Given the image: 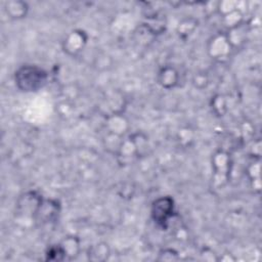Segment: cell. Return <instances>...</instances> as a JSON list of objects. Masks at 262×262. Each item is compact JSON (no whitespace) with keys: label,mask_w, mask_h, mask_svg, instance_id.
Segmentation results:
<instances>
[{"label":"cell","mask_w":262,"mask_h":262,"mask_svg":"<svg viewBox=\"0 0 262 262\" xmlns=\"http://www.w3.org/2000/svg\"><path fill=\"white\" fill-rule=\"evenodd\" d=\"M192 137H193V133L188 128L181 129L178 132V138L181 144H187L189 141L192 140Z\"/></svg>","instance_id":"cell-23"},{"label":"cell","mask_w":262,"mask_h":262,"mask_svg":"<svg viewBox=\"0 0 262 262\" xmlns=\"http://www.w3.org/2000/svg\"><path fill=\"white\" fill-rule=\"evenodd\" d=\"M221 21H222L223 26L227 30H229V29L234 28V27L241 25L242 23H244L245 19H244V14H243L242 10L239 8H236V9L222 15Z\"/></svg>","instance_id":"cell-15"},{"label":"cell","mask_w":262,"mask_h":262,"mask_svg":"<svg viewBox=\"0 0 262 262\" xmlns=\"http://www.w3.org/2000/svg\"><path fill=\"white\" fill-rule=\"evenodd\" d=\"M235 260H236V258L230 253L229 254L225 253V254H222L221 256L218 257V261H223V262H233Z\"/></svg>","instance_id":"cell-25"},{"label":"cell","mask_w":262,"mask_h":262,"mask_svg":"<svg viewBox=\"0 0 262 262\" xmlns=\"http://www.w3.org/2000/svg\"><path fill=\"white\" fill-rule=\"evenodd\" d=\"M110 256H111V249L108 245L104 242H99L90 246L87 251L88 260L93 262L106 261L110 258Z\"/></svg>","instance_id":"cell-12"},{"label":"cell","mask_w":262,"mask_h":262,"mask_svg":"<svg viewBox=\"0 0 262 262\" xmlns=\"http://www.w3.org/2000/svg\"><path fill=\"white\" fill-rule=\"evenodd\" d=\"M88 36L84 31L74 30L64 37L62 42V49L69 55H78L85 48Z\"/></svg>","instance_id":"cell-6"},{"label":"cell","mask_w":262,"mask_h":262,"mask_svg":"<svg viewBox=\"0 0 262 262\" xmlns=\"http://www.w3.org/2000/svg\"><path fill=\"white\" fill-rule=\"evenodd\" d=\"M230 167H231V160L227 151L220 149L213 155L212 181H213V185L216 188L222 187L227 183L230 175Z\"/></svg>","instance_id":"cell-4"},{"label":"cell","mask_w":262,"mask_h":262,"mask_svg":"<svg viewBox=\"0 0 262 262\" xmlns=\"http://www.w3.org/2000/svg\"><path fill=\"white\" fill-rule=\"evenodd\" d=\"M157 259L159 261H178L180 257L176 250L171 248H165L159 252Z\"/></svg>","instance_id":"cell-21"},{"label":"cell","mask_w":262,"mask_h":262,"mask_svg":"<svg viewBox=\"0 0 262 262\" xmlns=\"http://www.w3.org/2000/svg\"><path fill=\"white\" fill-rule=\"evenodd\" d=\"M211 107L218 117H223L227 112V101L224 95L216 94L211 99Z\"/></svg>","instance_id":"cell-17"},{"label":"cell","mask_w":262,"mask_h":262,"mask_svg":"<svg viewBox=\"0 0 262 262\" xmlns=\"http://www.w3.org/2000/svg\"><path fill=\"white\" fill-rule=\"evenodd\" d=\"M158 83L165 89H172L178 85L179 73L172 66L163 67L157 76Z\"/></svg>","instance_id":"cell-10"},{"label":"cell","mask_w":262,"mask_h":262,"mask_svg":"<svg viewBox=\"0 0 262 262\" xmlns=\"http://www.w3.org/2000/svg\"><path fill=\"white\" fill-rule=\"evenodd\" d=\"M175 214V205L174 200L171 196H160L156 199L150 208V216L155 223L167 229L170 225L171 219H173Z\"/></svg>","instance_id":"cell-3"},{"label":"cell","mask_w":262,"mask_h":262,"mask_svg":"<svg viewBox=\"0 0 262 262\" xmlns=\"http://www.w3.org/2000/svg\"><path fill=\"white\" fill-rule=\"evenodd\" d=\"M60 214V204L56 200L43 199L39 208L36 221L42 223H52L58 219Z\"/></svg>","instance_id":"cell-7"},{"label":"cell","mask_w":262,"mask_h":262,"mask_svg":"<svg viewBox=\"0 0 262 262\" xmlns=\"http://www.w3.org/2000/svg\"><path fill=\"white\" fill-rule=\"evenodd\" d=\"M129 137L131 138V140L133 141V143L135 145L138 157L143 156L147 150V142H148L147 137L143 133H140V132L133 133Z\"/></svg>","instance_id":"cell-19"},{"label":"cell","mask_w":262,"mask_h":262,"mask_svg":"<svg viewBox=\"0 0 262 262\" xmlns=\"http://www.w3.org/2000/svg\"><path fill=\"white\" fill-rule=\"evenodd\" d=\"M29 6L24 1L13 0L5 3V12L12 19H21L27 16Z\"/></svg>","instance_id":"cell-14"},{"label":"cell","mask_w":262,"mask_h":262,"mask_svg":"<svg viewBox=\"0 0 262 262\" xmlns=\"http://www.w3.org/2000/svg\"><path fill=\"white\" fill-rule=\"evenodd\" d=\"M43 201L42 195L36 190L26 191L16 202V218L18 221H36V217Z\"/></svg>","instance_id":"cell-2"},{"label":"cell","mask_w":262,"mask_h":262,"mask_svg":"<svg viewBox=\"0 0 262 262\" xmlns=\"http://www.w3.org/2000/svg\"><path fill=\"white\" fill-rule=\"evenodd\" d=\"M116 155L122 164H129L134 159L139 158L135 145L130 137L122 140Z\"/></svg>","instance_id":"cell-11"},{"label":"cell","mask_w":262,"mask_h":262,"mask_svg":"<svg viewBox=\"0 0 262 262\" xmlns=\"http://www.w3.org/2000/svg\"><path fill=\"white\" fill-rule=\"evenodd\" d=\"M246 173H247L251 182L260 179V162H259V159L256 160L254 158V161L248 165V167L246 169Z\"/></svg>","instance_id":"cell-20"},{"label":"cell","mask_w":262,"mask_h":262,"mask_svg":"<svg viewBox=\"0 0 262 262\" xmlns=\"http://www.w3.org/2000/svg\"><path fill=\"white\" fill-rule=\"evenodd\" d=\"M59 244L66 253L67 260H74L79 256L81 251V243L78 236L68 235L63 237Z\"/></svg>","instance_id":"cell-13"},{"label":"cell","mask_w":262,"mask_h":262,"mask_svg":"<svg viewBox=\"0 0 262 262\" xmlns=\"http://www.w3.org/2000/svg\"><path fill=\"white\" fill-rule=\"evenodd\" d=\"M249 30H250V25L244 21L241 25L226 31L225 36L229 44L231 45L232 49H238L244 46V44L248 39Z\"/></svg>","instance_id":"cell-9"},{"label":"cell","mask_w":262,"mask_h":262,"mask_svg":"<svg viewBox=\"0 0 262 262\" xmlns=\"http://www.w3.org/2000/svg\"><path fill=\"white\" fill-rule=\"evenodd\" d=\"M45 259L47 261H54V262L67 260L66 253L59 243L56 245H52L47 249L45 253Z\"/></svg>","instance_id":"cell-18"},{"label":"cell","mask_w":262,"mask_h":262,"mask_svg":"<svg viewBox=\"0 0 262 262\" xmlns=\"http://www.w3.org/2000/svg\"><path fill=\"white\" fill-rule=\"evenodd\" d=\"M201 257L205 261H218V256L210 248L202 249Z\"/></svg>","instance_id":"cell-24"},{"label":"cell","mask_w":262,"mask_h":262,"mask_svg":"<svg viewBox=\"0 0 262 262\" xmlns=\"http://www.w3.org/2000/svg\"><path fill=\"white\" fill-rule=\"evenodd\" d=\"M196 28H198V20L194 17H185L178 24L177 33L181 38L185 39L189 35H191Z\"/></svg>","instance_id":"cell-16"},{"label":"cell","mask_w":262,"mask_h":262,"mask_svg":"<svg viewBox=\"0 0 262 262\" xmlns=\"http://www.w3.org/2000/svg\"><path fill=\"white\" fill-rule=\"evenodd\" d=\"M48 75L40 67L25 64L19 67L14 73L16 87L23 92H36L47 83Z\"/></svg>","instance_id":"cell-1"},{"label":"cell","mask_w":262,"mask_h":262,"mask_svg":"<svg viewBox=\"0 0 262 262\" xmlns=\"http://www.w3.org/2000/svg\"><path fill=\"white\" fill-rule=\"evenodd\" d=\"M232 50L233 49L229 44L225 33H218L214 35L207 45V52L209 56L217 61L226 60L230 56Z\"/></svg>","instance_id":"cell-5"},{"label":"cell","mask_w":262,"mask_h":262,"mask_svg":"<svg viewBox=\"0 0 262 262\" xmlns=\"http://www.w3.org/2000/svg\"><path fill=\"white\" fill-rule=\"evenodd\" d=\"M105 128L107 133L123 137L129 131L130 124L123 113H114L106 115Z\"/></svg>","instance_id":"cell-8"},{"label":"cell","mask_w":262,"mask_h":262,"mask_svg":"<svg viewBox=\"0 0 262 262\" xmlns=\"http://www.w3.org/2000/svg\"><path fill=\"white\" fill-rule=\"evenodd\" d=\"M192 83L195 88L198 89H204L209 84L208 76L205 73H198L192 78Z\"/></svg>","instance_id":"cell-22"}]
</instances>
